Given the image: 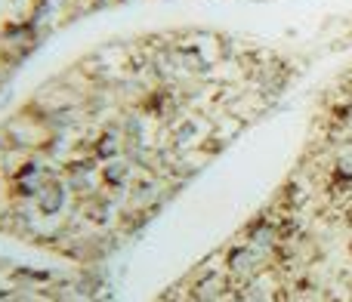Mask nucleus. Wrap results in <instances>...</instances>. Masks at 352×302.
<instances>
[{
	"mask_svg": "<svg viewBox=\"0 0 352 302\" xmlns=\"http://www.w3.org/2000/svg\"><path fill=\"white\" fill-rule=\"evenodd\" d=\"M31 200L37 204V210H41L43 216H53V213H59L62 200H65V185H62V182L56 179V176H47V173H43L41 185L34 188Z\"/></svg>",
	"mask_w": 352,
	"mask_h": 302,
	"instance_id": "f257e3e1",
	"label": "nucleus"
},
{
	"mask_svg": "<svg viewBox=\"0 0 352 302\" xmlns=\"http://www.w3.org/2000/svg\"><path fill=\"white\" fill-rule=\"evenodd\" d=\"M226 290H229V278L226 275H201L198 281L192 284V297L201 299V302H217L219 297H226Z\"/></svg>",
	"mask_w": 352,
	"mask_h": 302,
	"instance_id": "f03ea898",
	"label": "nucleus"
},
{
	"mask_svg": "<svg viewBox=\"0 0 352 302\" xmlns=\"http://www.w3.org/2000/svg\"><path fill=\"white\" fill-rule=\"evenodd\" d=\"M256 266H260V256H256L250 247H238V250H232L229 253V268L232 272H238L241 278H254Z\"/></svg>",
	"mask_w": 352,
	"mask_h": 302,
	"instance_id": "7ed1b4c3",
	"label": "nucleus"
},
{
	"mask_svg": "<svg viewBox=\"0 0 352 302\" xmlns=\"http://www.w3.org/2000/svg\"><path fill=\"white\" fill-rule=\"evenodd\" d=\"M22 22H12V25H6V22H0V80H3V74L10 71L12 65H16V56L10 53V37H12V31L19 28Z\"/></svg>",
	"mask_w": 352,
	"mask_h": 302,
	"instance_id": "20e7f679",
	"label": "nucleus"
},
{
	"mask_svg": "<svg viewBox=\"0 0 352 302\" xmlns=\"http://www.w3.org/2000/svg\"><path fill=\"white\" fill-rule=\"evenodd\" d=\"M93 151H96V157H111L118 151V142H115V133H102L96 139V146H93Z\"/></svg>",
	"mask_w": 352,
	"mask_h": 302,
	"instance_id": "39448f33",
	"label": "nucleus"
},
{
	"mask_svg": "<svg viewBox=\"0 0 352 302\" xmlns=\"http://www.w3.org/2000/svg\"><path fill=\"white\" fill-rule=\"evenodd\" d=\"M124 176H127V167H124V163L105 167V182H109V185H124Z\"/></svg>",
	"mask_w": 352,
	"mask_h": 302,
	"instance_id": "423d86ee",
	"label": "nucleus"
},
{
	"mask_svg": "<svg viewBox=\"0 0 352 302\" xmlns=\"http://www.w3.org/2000/svg\"><path fill=\"white\" fill-rule=\"evenodd\" d=\"M195 297H192V287H170V290L164 293V297H161V302H192Z\"/></svg>",
	"mask_w": 352,
	"mask_h": 302,
	"instance_id": "0eeeda50",
	"label": "nucleus"
},
{
	"mask_svg": "<svg viewBox=\"0 0 352 302\" xmlns=\"http://www.w3.org/2000/svg\"><path fill=\"white\" fill-rule=\"evenodd\" d=\"M346 222L352 225V207H349V210H346Z\"/></svg>",
	"mask_w": 352,
	"mask_h": 302,
	"instance_id": "6e6552de",
	"label": "nucleus"
},
{
	"mask_svg": "<svg viewBox=\"0 0 352 302\" xmlns=\"http://www.w3.org/2000/svg\"><path fill=\"white\" fill-rule=\"evenodd\" d=\"M235 302H244V299H235Z\"/></svg>",
	"mask_w": 352,
	"mask_h": 302,
	"instance_id": "1a4fd4ad",
	"label": "nucleus"
}]
</instances>
